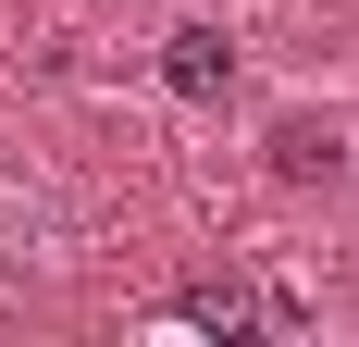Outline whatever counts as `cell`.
<instances>
[{
	"instance_id": "1",
	"label": "cell",
	"mask_w": 359,
	"mask_h": 347,
	"mask_svg": "<svg viewBox=\"0 0 359 347\" xmlns=\"http://www.w3.org/2000/svg\"><path fill=\"white\" fill-rule=\"evenodd\" d=\"M260 162H273V186H334V174H347V124H334V112H273Z\"/></svg>"
},
{
	"instance_id": "2",
	"label": "cell",
	"mask_w": 359,
	"mask_h": 347,
	"mask_svg": "<svg viewBox=\"0 0 359 347\" xmlns=\"http://www.w3.org/2000/svg\"><path fill=\"white\" fill-rule=\"evenodd\" d=\"M161 87L211 112L223 87H236V37H223V25H174V37H161Z\"/></svg>"
},
{
	"instance_id": "3",
	"label": "cell",
	"mask_w": 359,
	"mask_h": 347,
	"mask_svg": "<svg viewBox=\"0 0 359 347\" xmlns=\"http://www.w3.org/2000/svg\"><path fill=\"white\" fill-rule=\"evenodd\" d=\"M174 322H198V335H260V298H248V285H186Z\"/></svg>"
}]
</instances>
